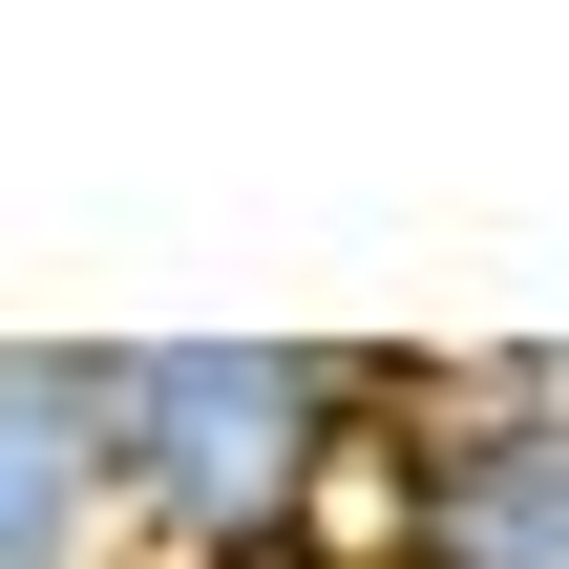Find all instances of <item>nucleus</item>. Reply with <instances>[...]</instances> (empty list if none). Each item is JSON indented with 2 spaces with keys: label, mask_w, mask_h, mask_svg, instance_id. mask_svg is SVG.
<instances>
[{
  "label": "nucleus",
  "mask_w": 569,
  "mask_h": 569,
  "mask_svg": "<svg viewBox=\"0 0 569 569\" xmlns=\"http://www.w3.org/2000/svg\"><path fill=\"white\" fill-rule=\"evenodd\" d=\"M0 569H127L106 443H84V338H0Z\"/></svg>",
  "instance_id": "nucleus-3"
},
{
  "label": "nucleus",
  "mask_w": 569,
  "mask_h": 569,
  "mask_svg": "<svg viewBox=\"0 0 569 569\" xmlns=\"http://www.w3.org/2000/svg\"><path fill=\"white\" fill-rule=\"evenodd\" d=\"M359 528L380 569H569V359H401Z\"/></svg>",
  "instance_id": "nucleus-2"
},
{
  "label": "nucleus",
  "mask_w": 569,
  "mask_h": 569,
  "mask_svg": "<svg viewBox=\"0 0 569 569\" xmlns=\"http://www.w3.org/2000/svg\"><path fill=\"white\" fill-rule=\"evenodd\" d=\"M401 359L338 338H84V443H106V549L127 569H296L380 465Z\"/></svg>",
  "instance_id": "nucleus-1"
}]
</instances>
